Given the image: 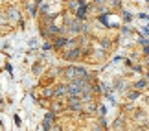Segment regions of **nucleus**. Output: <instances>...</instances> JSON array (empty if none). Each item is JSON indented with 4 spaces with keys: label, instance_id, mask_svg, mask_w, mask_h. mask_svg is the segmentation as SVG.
Returning a JSON list of instances; mask_svg holds the SVG:
<instances>
[{
    "label": "nucleus",
    "instance_id": "nucleus-5",
    "mask_svg": "<svg viewBox=\"0 0 149 131\" xmlns=\"http://www.w3.org/2000/svg\"><path fill=\"white\" fill-rule=\"evenodd\" d=\"M54 118H55V116H54V113H50V115L44 118V127H50V124L54 122Z\"/></svg>",
    "mask_w": 149,
    "mask_h": 131
},
{
    "label": "nucleus",
    "instance_id": "nucleus-4",
    "mask_svg": "<svg viewBox=\"0 0 149 131\" xmlns=\"http://www.w3.org/2000/svg\"><path fill=\"white\" fill-rule=\"evenodd\" d=\"M61 94H68V87H66V85H61V87L55 89V96H61Z\"/></svg>",
    "mask_w": 149,
    "mask_h": 131
},
{
    "label": "nucleus",
    "instance_id": "nucleus-7",
    "mask_svg": "<svg viewBox=\"0 0 149 131\" xmlns=\"http://www.w3.org/2000/svg\"><path fill=\"white\" fill-rule=\"evenodd\" d=\"M66 43H68L66 39H63V37H59V39H57V41H55V46L59 48V46H63V44H66Z\"/></svg>",
    "mask_w": 149,
    "mask_h": 131
},
{
    "label": "nucleus",
    "instance_id": "nucleus-2",
    "mask_svg": "<svg viewBox=\"0 0 149 131\" xmlns=\"http://www.w3.org/2000/svg\"><path fill=\"white\" fill-rule=\"evenodd\" d=\"M8 17H9V19H13V20H19V19H20V13H19V9L11 8V9L8 11Z\"/></svg>",
    "mask_w": 149,
    "mask_h": 131
},
{
    "label": "nucleus",
    "instance_id": "nucleus-3",
    "mask_svg": "<svg viewBox=\"0 0 149 131\" xmlns=\"http://www.w3.org/2000/svg\"><path fill=\"white\" fill-rule=\"evenodd\" d=\"M65 76L68 79H77V68H68V70L65 72Z\"/></svg>",
    "mask_w": 149,
    "mask_h": 131
},
{
    "label": "nucleus",
    "instance_id": "nucleus-1",
    "mask_svg": "<svg viewBox=\"0 0 149 131\" xmlns=\"http://www.w3.org/2000/svg\"><path fill=\"white\" fill-rule=\"evenodd\" d=\"M81 6H83L81 0H70V2H68V8H70L72 11H77L79 8H81Z\"/></svg>",
    "mask_w": 149,
    "mask_h": 131
},
{
    "label": "nucleus",
    "instance_id": "nucleus-8",
    "mask_svg": "<svg viewBox=\"0 0 149 131\" xmlns=\"http://www.w3.org/2000/svg\"><path fill=\"white\" fill-rule=\"evenodd\" d=\"M4 20H6V19H4V17H2V15H0V22H4Z\"/></svg>",
    "mask_w": 149,
    "mask_h": 131
},
{
    "label": "nucleus",
    "instance_id": "nucleus-6",
    "mask_svg": "<svg viewBox=\"0 0 149 131\" xmlns=\"http://www.w3.org/2000/svg\"><path fill=\"white\" fill-rule=\"evenodd\" d=\"M146 85H147V81H146V79H140V81H138V83H136V85H134V87H136V90H142V89H144V87H146Z\"/></svg>",
    "mask_w": 149,
    "mask_h": 131
},
{
    "label": "nucleus",
    "instance_id": "nucleus-10",
    "mask_svg": "<svg viewBox=\"0 0 149 131\" xmlns=\"http://www.w3.org/2000/svg\"><path fill=\"white\" fill-rule=\"evenodd\" d=\"M35 2H39V0H35Z\"/></svg>",
    "mask_w": 149,
    "mask_h": 131
},
{
    "label": "nucleus",
    "instance_id": "nucleus-9",
    "mask_svg": "<svg viewBox=\"0 0 149 131\" xmlns=\"http://www.w3.org/2000/svg\"><path fill=\"white\" fill-rule=\"evenodd\" d=\"M147 104H149V96H147Z\"/></svg>",
    "mask_w": 149,
    "mask_h": 131
}]
</instances>
